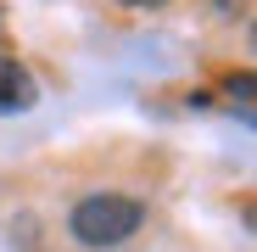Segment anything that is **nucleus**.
Listing matches in <instances>:
<instances>
[{
    "instance_id": "1",
    "label": "nucleus",
    "mask_w": 257,
    "mask_h": 252,
    "mask_svg": "<svg viewBox=\"0 0 257 252\" xmlns=\"http://www.w3.org/2000/svg\"><path fill=\"white\" fill-rule=\"evenodd\" d=\"M140 224H146V207H140L135 196H117V191L84 196V202L73 207V219H67V230H73L78 246H123Z\"/></svg>"
},
{
    "instance_id": "2",
    "label": "nucleus",
    "mask_w": 257,
    "mask_h": 252,
    "mask_svg": "<svg viewBox=\"0 0 257 252\" xmlns=\"http://www.w3.org/2000/svg\"><path fill=\"white\" fill-rule=\"evenodd\" d=\"M34 96H39L34 73L23 62H12V56H0V112H28Z\"/></svg>"
},
{
    "instance_id": "3",
    "label": "nucleus",
    "mask_w": 257,
    "mask_h": 252,
    "mask_svg": "<svg viewBox=\"0 0 257 252\" xmlns=\"http://www.w3.org/2000/svg\"><path fill=\"white\" fill-rule=\"evenodd\" d=\"M224 96H235V101H257V73H229V78H224Z\"/></svg>"
},
{
    "instance_id": "4",
    "label": "nucleus",
    "mask_w": 257,
    "mask_h": 252,
    "mask_svg": "<svg viewBox=\"0 0 257 252\" xmlns=\"http://www.w3.org/2000/svg\"><path fill=\"white\" fill-rule=\"evenodd\" d=\"M123 6H162V0H123Z\"/></svg>"
},
{
    "instance_id": "5",
    "label": "nucleus",
    "mask_w": 257,
    "mask_h": 252,
    "mask_svg": "<svg viewBox=\"0 0 257 252\" xmlns=\"http://www.w3.org/2000/svg\"><path fill=\"white\" fill-rule=\"evenodd\" d=\"M251 51H257V23H251Z\"/></svg>"
}]
</instances>
